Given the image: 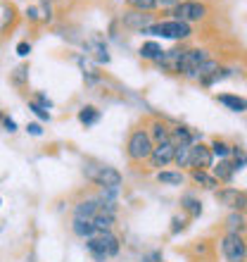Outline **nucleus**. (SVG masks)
<instances>
[{
  "mask_svg": "<svg viewBox=\"0 0 247 262\" xmlns=\"http://www.w3.org/2000/svg\"><path fill=\"white\" fill-rule=\"evenodd\" d=\"M174 150H176V145L171 143V138L162 141V143H155V148L150 152L152 167H166L169 162H174Z\"/></svg>",
  "mask_w": 247,
  "mask_h": 262,
  "instance_id": "10",
  "label": "nucleus"
},
{
  "mask_svg": "<svg viewBox=\"0 0 247 262\" xmlns=\"http://www.w3.org/2000/svg\"><path fill=\"white\" fill-rule=\"evenodd\" d=\"M228 234H240L242 227H245V220H242V212H231L226 220Z\"/></svg>",
  "mask_w": 247,
  "mask_h": 262,
  "instance_id": "26",
  "label": "nucleus"
},
{
  "mask_svg": "<svg viewBox=\"0 0 247 262\" xmlns=\"http://www.w3.org/2000/svg\"><path fill=\"white\" fill-rule=\"evenodd\" d=\"M231 165H233V169L238 172V169H245L247 167V152L242 150V148H238V145H231Z\"/></svg>",
  "mask_w": 247,
  "mask_h": 262,
  "instance_id": "24",
  "label": "nucleus"
},
{
  "mask_svg": "<svg viewBox=\"0 0 247 262\" xmlns=\"http://www.w3.org/2000/svg\"><path fill=\"white\" fill-rule=\"evenodd\" d=\"M140 34H152V36H162V38H171V41H183V38H188L192 34V29L190 24L169 19V21H159V24H150Z\"/></svg>",
  "mask_w": 247,
  "mask_h": 262,
  "instance_id": "3",
  "label": "nucleus"
},
{
  "mask_svg": "<svg viewBox=\"0 0 247 262\" xmlns=\"http://www.w3.org/2000/svg\"><path fill=\"white\" fill-rule=\"evenodd\" d=\"M233 174H235V169H233V165H231V160H219V165L214 167V179L216 181H224V184H228V181L233 179Z\"/></svg>",
  "mask_w": 247,
  "mask_h": 262,
  "instance_id": "18",
  "label": "nucleus"
},
{
  "mask_svg": "<svg viewBox=\"0 0 247 262\" xmlns=\"http://www.w3.org/2000/svg\"><path fill=\"white\" fill-rule=\"evenodd\" d=\"M192 181L200 184L202 188H207V191H216L219 188V181L214 179V174H209L207 169H192Z\"/></svg>",
  "mask_w": 247,
  "mask_h": 262,
  "instance_id": "14",
  "label": "nucleus"
},
{
  "mask_svg": "<svg viewBox=\"0 0 247 262\" xmlns=\"http://www.w3.org/2000/svg\"><path fill=\"white\" fill-rule=\"evenodd\" d=\"M183 53H185L183 48L164 50L162 57L157 60V64L164 69V72H169V74H181V57H183Z\"/></svg>",
  "mask_w": 247,
  "mask_h": 262,
  "instance_id": "12",
  "label": "nucleus"
},
{
  "mask_svg": "<svg viewBox=\"0 0 247 262\" xmlns=\"http://www.w3.org/2000/svg\"><path fill=\"white\" fill-rule=\"evenodd\" d=\"M97 119H100V110H97V107H93V105H86V107H81V110H79V122H81L83 126L97 124Z\"/></svg>",
  "mask_w": 247,
  "mask_h": 262,
  "instance_id": "20",
  "label": "nucleus"
},
{
  "mask_svg": "<svg viewBox=\"0 0 247 262\" xmlns=\"http://www.w3.org/2000/svg\"><path fill=\"white\" fill-rule=\"evenodd\" d=\"M179 3H183V0H157V7H176Z\"/></svg>",
  "mask_w": 247,
  "mask_h": 262,
  "instance_id": "36",
  "label": "nucleus"
},
{
  "mask_svg": "<svg viewBox=\"0 0 247 262\" xmlns=\"http://www.w3.org/2000/svg\"><path fill=\"white\" fill-rule=\"evenodd\" d=\"M152 148H155V143H152L150 134L145 129H136L133 134L129 136V143H126V152H129V158L133 160V162H143V160L150 158Z\"/></svg>",
  "mask_w": 247,
  "mask_h": 262,
  "instance_id": "4",
  "label": "nucleus"
},
{
  "mask_svg": "<svg viewBox=\"0 0 247 262\" xmlns=\"http://www.w3.org/2000/svg\"><path fill=\"white\" fill-rule=\"evenodd\" d=\"M216 200L221 205H226L228 210L233 212H247V193L245 191H238V188H224L216 193Z\"/></svg>",
  "mask_w": 247,
  "mask_h": 262,
  "instance_id": "7",
  "label": "nucleus"
},
{
  "mask_svg": "<svg viewBox=\"0 0 247 262\" xmlns=\"http://www.w3.org/2000/svg\"><path fill=\"white\" fill-rule=\"evenodd\" d=\"M216 100H219L221 105H226L228 110L233 112H245L247 110V100L240 96H231V93H221V96H216Z\"/></svg>",
  "mask_w": 247,
  "mask_h": 262,
  "instance_id": "15",
  "label": "nucleus"
},
{
  "mask_svg": "<svg viewBox=\"0 0 247 262\" xmlns=\"http://www.w3.org/2000/svg\"><path fill=\"white\" fill-rule=\"evenodd\" d=\"M29 110L34 112L38 119H43V122H50V112L45 110V107H41L38 103H34V100H29Z\"/></svg>",
  "mask_w": 247,
  "mask_h": 262,
  "instance_id": "30",
  "label": "nucleus"
},
{
  "mask_svg": "<svg viewBox=\"0 0 247 262\" xmlns=\"http://www.w3.org/2000/svg\"><path fill=\"white\" fill-rule=\"evenodd\" d=\"M124 27H129V29H136V31H143L145 27H150V21H152V14L147 12H138V10H131V12L124 14Z\"/></svg>",
  "mask_w": 247,
  "mask_h": 262,
  "instance_id": "13",
  "label": "nucleus"
},
{
  "mask_svg": "<svg viewBox=\"0 0 247 262\" xmlns=\"http://www.w3.org/2000/svg\"><path fill=\"white\" fill-rule=\"evenodd\" d=\"M145 262H162V255H159V253H152V255L145 257Z\"/></svg>",
  "mask_w": 247,
  "mask_h": 262,
  "instance_id": "38",
  "label": "nucleus"
},
{
  "mask_svg": "<svg viewBox=\"0 0 247 262\" xmlns=\"http://www.w3.org/2000/svg\"><path fill=\"white\" fill-rule=\"evenodd\" d=\"M126 5L138 12H152L157 7V0H126Z\"/></svg>",
  "mask_w": 247,
  "mask_h": 262,
  "instance_id": "28",
  "label": "nucleus"
},
{
  "mask_svg": "<svg viewBox=\"0 0 247 262\" xmlns=\"http://www.w3.org/2000/svg\"><path fill=\"white\" fill-rule=\"evenodd\" d=\"M83 174L86 179H90L93 184L103 188H119L121 186V174L110 165H100V162H86L83 165Z\"/></svg>",
  "mask_w": 247,
  "mask_h": 262,
  "instance_id": "2",
  "label": "nucleus"
},
{
  "mask_svg": "<svg viewBox=\"0 0 247 262\" xmlns=\"http://www.w3.org/2000/svg\"><path fill=\"white\" fill-rule=\"evenodd\" d=\"M29 53H31V43H27V41L17 43V55H19V57H27Z\"/></svg>",
  "mask_w": 247,
  "mask_h": 262,
  "instance_id": "31",
  "label": "nucleus"
},
{
  "mask_svg": "<svg viewBox=\"0 0 247 262\" xmlns=\"http://www.w3.org/2000/svg\"><path fill=\"white\" fill-rule=\"evenodd\" d=\"M152 138V143H162V141H169V136H171V129L166 124H162V122H152V129L147 131Z\"/></svg>",
  "mask_w": 247,
  "mask_h": 262,
  "instance_id": "21",
  "label": "nucleus"
},
{
  "mask_svg": "<svg viewBox=\"0 0 247 262\" xmlns=\"http://www.w3.org/2000/svg\"><path fill=\"white\" fill-rule=\"evenodd\" d=\"M183 179L185 177L181 172H159L157 174V181L159 184H164V186H181Z\"/></svg>",
  "mask_w": 247,
  "mask_h": 262,
  "instance_id": "23",
  "label": "nucleus"
},
{
  "mask_svg": "<svg viewBox=\"0 0 247 262\" xmlns=\"http://www.w3.org/2000/svg\"><path fill=\"white\" fill-rule=\"evenodd\" d=\"M214 162V155L209 150V145L205 143H192V150H190V167L195 169H209Z\"/></svg>",
  "mask_w": 247,
  "mask_h": 262,
  "instance_id": "11",
  "label": "nucleus"
},
{
  "mask_svg": "<svg viewBox=\"0 0 247 262\" xmlns=\"http://www.w3.org/2000/svg\"><path fill=\"white\" fill-rule=\"evenodd\" d=\"M86 248L97 262H105L107 257H114L119 253V238L112 231H97L95 236L86 238Z\"/></svg>",
  "mask_w": 247,
  "mask_h": 262,
  "instance_id": "1",
  "label": "nucleus"
},
{
  "mask_svg": "<svg viewBox=\"0 0 247 262\" xmlns=\"http://www.w3.org/2000/svg\"><path fill=\"white\" fill-rule=\"evenodd\" d=\"M207 60V53L202 48H192V50H185L183 57H181V74L185 76H195V72H197V67Z\"/></svg>",
  "mask_w": 247,
  "mask_h": 262,
  "instance_id": "9",
  "label": "nucleus"
},
{
  "mask_svg": "<svg viewBox=\"0 0 247 262\" xmlns=\"http://www.w3.org/2000/svg\"><path fill=\"white\" fill-rule=\"evenodd\" d=\"M162 46H159L157 41H145L143 46H140V50H138V55L143 57V60H155L157 62L159 57H162Z\"/></svg>",
  "mask_w": 247,
  "mask_h": 262,
  "instance_id": "19",
  "label": "nucleus"
},
{
  "mask_svg": "<svg viewBox=\"0 0 247 262\" xmlns=\"http://www.w3.org/2000/svg\"><path fill=\"white\" fill-rule=\"evenodd\" d=\"M27 131H29V134H31V136H41V134H43L41 124H36V122H31V124H27Z\"/></svg>",
  "mask_w": 247,
  "mask_h": 262,
  "instance_id": "35",
  "label": "nucleus"
},
{
  "mask_svg": "<svg viewBox=\"0 0 247 262\" xmlns=\"http://www.w3.org/2000/svg\"><path fill=\"white\" fill-rule=\"evenodd\" d=\"M0 117H3V115H0Z\"/></svg>",
  "mask_w": 247,
  "mask_h": 262,
  "instance_id": "40",
  "label": "nucleus"
},
{
  "mask_svg": "<svg viewBox=\"0 0 247 262\" xmlns=\"http://www.w3.org/2000/svg\"><path fill=\"white\" fill-rule=\"evenodd\" d=\"M190 150H192V145H176L174 162L179 167H190Z\"/></svg>",
  "mask_w": 247,
  "mask_h": 262,
  "instance_id": "22",
  "label": "nucleus"
},
{
  "mask_svg": "<svg viewBox=\"0 0 247 262\" xmlns=\"http://www.w3.org/2000/svg\"><path fill=\"white\" fill-rule=\"evenodd\" d=\"M171 14H174V19H176V21H183V24H192V21L205 19L207 7L202 5V3H197V0H183V3H179V5L174 7Z\"/></svg>",
  "mask_w": 247,
  "mask_h": 262,
  "instance_id": "5",
  "label": "nucleus"
},
{
  "mask_svg": "<svg viewBox=\"0 0 247 262\" xmlns=\"http://www.w3.org/2000/svg\"><path fill=\"white\" fill-rule=\"evenodd\" d=\"M34 103H38V105H41V107H45V110H50V107H53V103H50V100H48V98H45V96H43V93H36Z\"/></svg>",
  "mask_w": 247,
  "mask_h": 262,
  "instance_id": "32",
  "label": "nucleus"
},
{
  "mask_svg": "<svg viewBox=\"0 0 247 262\" xmlns=\"http://www.w3.org/2000/svg\"><path fill=\"white\" fill-rule=\"evenodd\" d=\"M209 150H212L214 158L219 160H226L231 158V145L226 143V141H221V138H216V141H212V145H209Z\"/></svg>",
  "mask_w": 247,
  "mask_h": 262,
  "instance_id": "25",
  "label": "nucleus"
},
{
  "mask_svg": "<svg viewBox=\"0 0 247 262\" xmlns=\"http://www.w3.org/2000/svg\"><path fill=\"white\" fill-rule=\"evenodd\" d=\"M185 229V222L179 220V217H174L171 220V234H179V231H183Z\"/></svg>",
  "mask_w": 247,
  "mask_h": 262,
  "instance_id": "33",
  "label": "nucleus"
},
{
  "mask_svg": "<svg viewBox=\"0 0 247 262\" xmlns=\"http://www.w3.org/2000/svg\"><path fill=\"white\" fill-rule=\"evenodd\" d=\"M181 205H183L192 217H200V214H202V203H200L195 195H183V198H181Z\"/></svg>",
  "mask_w": 247,
  "mask_h": 262,
  "instance_id": "27",
  "label": "nucleus"
},
{
  "mask_svg": "<svg viewBox=\"0 0 247 262\" xmlns=\"http://www.w3.org/2000/svg\"><path fill=\"white\" fill-rule=\"evenodd\" d=\"M245 243H247V238H245Z\"/></svg>",
  "mask_w": 247,
  "mask_h": 262,
  "instance_id": "39",
  "label": "nucleus"
},
{
  "mask_svg": "<svg viewBox=\"0 0 247 262\" xmlns=\"http://www.w3.org/2000/svg\"><path fill=\"white\" fill-rule=\"evenodd\" d=\"M27 14H29V19H38V7H29V10H27Z\"/></svg>",
  "mask_w": 247,
  "mask_h": 262,
  "instance_id": "37",
  "label": "nucleus"
},
{
  "mask_svg": "<svg viewBox=\"0 0 247 262\" xmlns=\"http://www.w3.org/2000/svg\"><path fill=\"white\" fill-rule=\"evenodd\" d=\"M171 143L174 145H192L195 143V134H192L188 126H176V129H171Z\"/></svg>",
  "mask_w": 247,
  "mask_h": 262,
  "instance_id": "16",
  "label": "nucleus"
},
{
  "mask_svg": "<svg viewBox=\"0 0 247 262\" xmlns=\"http://www.w3.org/2000/svg\"><path fill=\"white\" fill-rule=\"evenodd\" d=\"M27 79H29V67H27V64H21V67L14 69V74H12L14 86H24V81H27Z\"/></svg>",
  "mask_w": 247,
  "mask_h": 262,
  "instance_id": "29",
  "label": "nucleus"
},
{
  "mask_svg": "<svg viewBox=\"0 0 247 262\" xmlns=\"http://www.w3.org/2000/svg\"><path fill=\"white\" fill-rule=\"evenodd\" d=\"M221 250L228 262H247V243L240 234H226L221 241Z\"/></svg>",
  "mask_w": 247,
  "mask_h": 262,
  "instance_id": "6",
  "label": "nucleus"
},
{
  "mask_svg": "<svg viewBox=\"0 0 247 262\" xmlns=\"http://www.w3.org/2000/svg\"><path fill=\"white\" fill-rule=\"evenodd\" d=\"M71 229H74V234L81 236V238H90V236L97 234V229H95V224H93V220H79V217H74Z\"/></svg>",
  "mask_w": 247,
  "mask_h": 262,
  "instance_id": "17",
  "label": "nucleus"
},
{
  "mask_svg": "<svg viewBox=\"0 0 247 262\" xmlns=\"http://www.w3.org/2000/svg\"><path fill=\"white\" fill-rule=\"evenodd\" d=\"M3 124H5V131H10V134L17 131V122H14L12 117H3Z\"/></svg>",
  "mask_w": 247,
  "mask_h": 262,
  "instance_id": "34",
  "label": "nucleus"
},
{
  "mask_svg": "<svg viewBox=\"0 0 247 262\" xmlns=\"http://www.w3.org/2000/svg\"><path fill=\"white\" fill-rule=\"evenodd\" d=\"M224 76H226V74L221 72V64L216 62V60H209V57H207L205 62L197 67V72H195V76H192V79H197L202 86H212V83L221 81Z\"/></svg>",
  "mask_w": 247,
  "mask_h": 262,
  "instance_id": "8",
  "label": "nucleus"
}]
</instances>
